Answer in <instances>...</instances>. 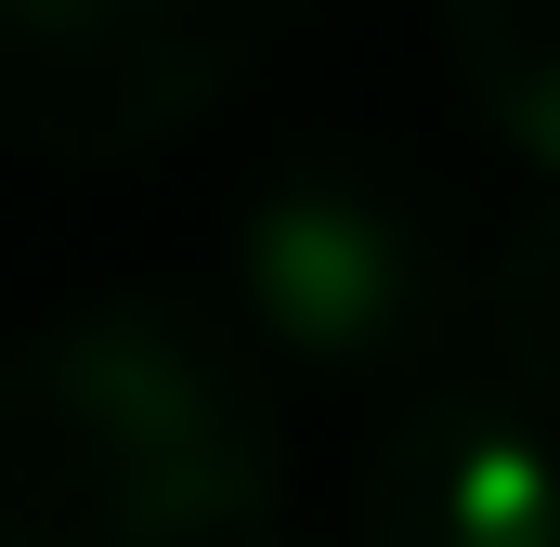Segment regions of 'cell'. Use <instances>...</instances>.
Returning <instances> with one entry per match:
<instances>
[{"instance_id":"1","label":"cell","mask_w":560,"mask_h":547,"mask_svg":"<svg viewBox=\"0 0 560 547\" xmlns=\"http://www.w3.org/2000/svg\"><path fill=\"white\" fill-rule=\"evenodd\" d=\"M287 405L209 300L118 287L0 352V547H275Z\"/></svg>"},{"instance_id":"2","label":"cell","mask_w":560,"mask_h":547,"mask_svg":"<svg viewBox=\"0 0 560 547\" xmlns=\"http://www.w3.org/2000/svg\"><path fill=\"white\" fill-rule=\"evenodd\" d=\"M235 313L300 379H405L456 313L443 209L378 156H287L235 209Z\"/></svg>"},{"instance_id":"3","label":"cell","mask_w":560,"mask_h":547,"mask_svg":"<svg viewBox=\"0 0 560 547\" xmlns=\"http://www.w3.org/2000/svg\"><path fill=\"white\" fill-rule=\"evenodd\" d=\"M275 26L287 0H0V131L52 170H131L196 131Z\"/></svg>"},{"instance_id":"4","label":"cell","mask_w":560,"mask_h":547,"mask_svg":"<svg viewBox=\"0 0 560 547\" xmlns=\"http://www.w3.org/2000/svg\"><path fill=\"white\" fill-rule=\"evenodd\" d=\"M352 547H560V405L522 379H430L365 443Z\"/></svg>"},{"instance_id":"5","label":"cell","mask_w":560,"mask_h":547,"mask_svg":"<svg viewBox=\"0 0 560 547\" xmlns=\"http://www.w3.org/2000/svg\"><path fill=\"white\" fill-rule=\"evenodd\" d=\"M443 39H456L482 131L560 183V0H443Z\"/></svg>"},{"instance_id":"6","label":"cell","mask_w":560,"mask_h":547,"mask_svg":"<svg viewBox=\"0 0 560 547\" xmlns=\"http://www.w3.org/2000/svg\"><path fill=\"white\" fill-rule=\"evenodd\" d=\"M482 339H495V379L560 405V183H548V209L509 222V248L482 274Z\"/></svg>"}]
</instances>
